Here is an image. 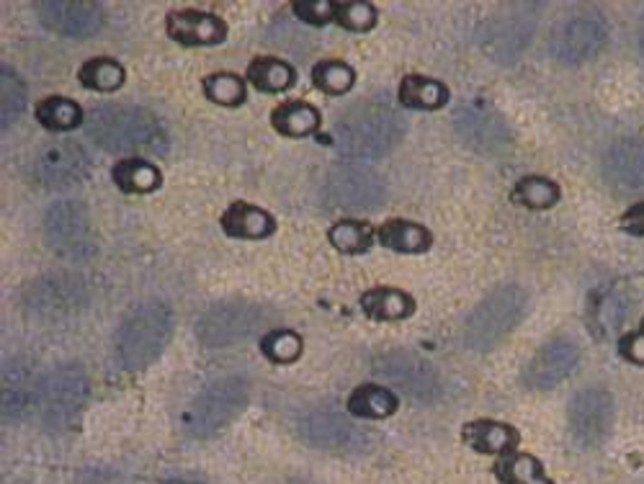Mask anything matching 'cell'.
Returning <instances> with one entry per match:
<instances>
[{"label":"cell","mask_w":644,"mask_h":484,"mask_svg":"<svg viewBox=\"0 0 644 484\" xmlns=\"http://www.w3.org/2000/svg\"><path fill=\"white\" fill-rule=\"evenodd\" d=\"M464 441L480 453H505L520 443V433L516 428L505 426V422L474 420L466 422Z\"/></svg>","instance_id":"23"},{"label":"cell","mask_w":644,"mask_h":484,"mask_svg":"<svg viewBox=\"0 0 644 484\" xmlns=\"http://www.w3.org/2000/svg\"><path fill=\"white\" fill-rule=\"evenodd\" d=\"M36 119L52 132H71V129L83 125V109L71 98L52 96L36 106Z\"/></svg>","instance_id":"32"},{"label":"cell","mask_w":644,"mask_h":484,"mask_svg":"<svg viewBox=\"0 0 644 484\" xmlns=\"http://www.w3.org/2000/svg\"><path fill=\"white\" fill-rule=\"evenodd\" d=\"M88 137L101 150L121 152H163L165 132L158 117L140 106L101 104L88 114Z\"/></svg>","instance_id":"2"},{"label":"cell","mask_w":644,"mask_h":484,"mask_svg":"<svg viewBox=\"0 0 644 484\" xmlns=\"http://www.w3.org/2000/svg\"><path fill=\"white\" fill-rule=\"evenodd\" d=\"M528 294L518 283H505L482 299L464 322V345L472 351H490L524 320Z\"/></svg>","instance_id":"4"},{"label":"cell","mask_w":644,"mask_h":484,"mask_svg":"<svg viewBox=\"0 0 644 484\" xmlns=\"http://www.w3.org/2000/svg\"><path fill=\"white\" fill-rule=\"evenodd\" d=\"M605 24L595 17H580L567 24L555 40V57L565 65H582L605 47Z\"/></svg>","instance_id":"16"},{"label":"cell","mask_w":644,"mask_h":484,"mask_svg":"<svg viewBox=\"0 0 644 484\" xmlns=\"http://www.w3.org/2000/svg\"><path fill=\"white\" fill-rule=\"evenodd\" d=\"M29 405V372L17 361L3 372V418L17 420Z\"/></svg>","instance_id":"37"},{"label":"cell","mask_w":644,"mask_h":484,"mask_svg":"<svg viewBox=\"0 0 644 484\" xmlns=\"http://www.w3.org/2000/svg\"><path fill=\"white\" fill-rule=\"evenodd\" d=\"M204 90L214 104L240 106L245 101V83L233 73H217L204 78Z\"/></svg>","instance_id":"41"},{"label":"cell","mask_w":644,"mask_h":484,"mask_svg":"<svg viewBox=\"0 0 644 484\" xmlns=\"http://www.w3.org/2000/svg\"><path fill=\"white\" fill-rule=\"evenodd\" d=\"M90 171V160L86 150L73 140H60L44 148L36 155L34 163V179L40 181V186L50 191H65L78 186L86 181Z\"/></svg>","instance_id":"13"},{"label":"cell","mask_w":644,"mask_h":484,"mask_svg":"<svg viewBox=\"0 0 644 484\" xmlns=\"http://www.w3.org/2000/svg\"><path fill=\"white\" fill-rule=\"evenodd\" d=\"M640 44H642V52H644V32H642V42Z\"/></svg>","instance_id":"46"},{"label":"cell","mask_w":644,"mask_h":484,"mask_svg":"<svg viewBox=\"0 0 644 484\" xmlns=\"http://www.w3.org/2000/svg\"><path fill=\"white\" fill-rule=\"evenodd\" d=\"M125 67L111 57H96L80 67V83L86 88H94L98 94H111L125 86Z\"/></svg>","instance_id":"34"},{"label":"cell","mask_w":644,"mask_h":484,"mask_svg":"<svg viewBox=\"0 0 644 484\" xmlns=\"http://www.w3.org/2000/svg\"><path fill=\"white\" fill-rule=\"evenodd\" d=\"M457 132L470 148L480 152H497L511 142L508 127L487 106L472 104L457 117Z\"/></svg>","instance_id":"18"},{"label":"cell","mask_w":644,"mask_h":484,"mask_svg":"<svg viewBox=\"0 0 644 484\" xmlns=\"http://www.w3.org/2000/svg\"><path fill=\"white\" fill-rule=\"evenodd\" d=\"M362 306L366 312V318L382 320V322H397V320H408L412 312H416V302H412L410 294H405L400 289H389L379 287L366 291L362 297Z\"/></svg>","instance_id":"24"},{"label":"cell","mask_w":644,"mask_h":484,"mask_svg":"<svg viewBox=\"0 0 644 484\" xmlns=\"http://www.w3.org/2000/svg\"><path fill=\"white\" fill-rule=\"evenodd\" d=\"M387 189L377 173L358 165H339L328 173L322 198L328 206L346 212H369L385 202Z\"/></svg>","instance_id":"8"},{"label":"cell","mask_w":644,"mask_h":484,"mask_svg":"<svg viewBox=\"0 0 644 484\" xmlns=\"http://www.w3.org/2000/svg\"><path fill=\"white\" fill-rule=\"evenodd\" d=\"M271 125L283 137H310L320 129V111L307 101H287L271 114Z\"/></svg>","instance_id":"26"},{"label":"cell","mask_w":644,"mask_h":484,"mask_svg":"<svg viewBox=\"0 0 644 484\" xmlns=\"http://www.w3.org/2000/svg\"><path fill=\"white\" fill-rule=\"evenodd\" d=\"M634 310V294L632 289L626 287V283H611V287H605L598 291L593 297V302H590V330L598 337H611L619 333V327L624 325V320L632 314Z\"/></svg>","instance_id":"19"},{"label":"cell","mask_w":644,"mask_h":484,"mask_svg":"<svg viewBox=\"0 0 644 484\" xmlns=\"http://www.w3.org/2000/svg\"><path fill=\"white\" fill-rule=\"evenodd\" d=\"M580 364V351L570 341H551L528 361L524 372V384L528 389L547 391L557 384L570 379L575 368Z\"/></svg>","instance_id":"15"},{"label":"cell","mask_w":644,"mask_h":484,"mask_svg":"<svg viewBox=\"0 0 644 484\" xmlns=\"http://www.w3.org/2000/svg\"><path fill=\"white\" fill-rule=\"evenodd\" d=\"M374 374H377L379 379L395 384L397 389L423 405L433 402V399L441 395L439 374L433 372V366L428 364V361L412 356V353L405 351L387 353V356H382L377 364H374Z\"/></svg>","instance_id":"12"},{"label":"cell","mask_w":644,"mask_h":484,"mask_svg":"<svg viewBox=\"0 0 644 484\" xmlns=\"http://www.w3.org/2000/svg\"><path fill=\"white\" fill-rule=\"evenodd\" d=\"M260 351L266 353L273 364H291L302 356V337L291 330H276L260 341Z\"/></svg>","instance_id":"40"},{"label":"cell","mask_w":644,"mask_h":484,"mask_svg":"<svg viewBox=\"0 0 644 484\" xmlns=\"http://www.w3.org/2000/svg\"><path fill=\"white\" fill-rule=\"evenodd\" d=\"M42 24L60 36H94L104 26V9L98 3H83V0H52L40 6Z\"/></svg>","instance_id":"14"},{"label":"cell","mask_w":644,"mask_h":484,"mask_svg":"<svg viewBox=\"0 0 644 484\" xmlns=\"http://www.w3.org/2000/svg\"><path fill=\"white\" fill-rule=\"evenodd\" d=\"M222 229L229 237H240V240H266L276 233V219L260 206L237 202L222 217Z\"/></svg>","instance_id":"22"},{"label":"cell","mask_w":644,"mask_h":484,"mask_svg":"<svg viewBox=\"0 0 644 484\" xmlns=\"http://www.w3.org/2000/svg\"><path fill=\"white\" fill-rule=\"evenodd\" d=\"M248 384L240 376H225V379L212 381L194 397V402L186 410V430L196 438H210L235 420L248 405Z\"/></svg>","instance_id":"5"},{"label":"cell","mask_w":644,"mask_h":484,"mask_svg":"<svg viewBox=\"0 0 644 484\" xmlns=\"http://www.w3.org/2000/svg\"><path fill=\"white\" fill-rule=\"evenodd\" d=\"M449 101V88L439 80L423 78V75H405L400 86V104L408 109L436 111Z\"/></svg>","instance_id":"29"},{"label":"cell","mask_w":644,"mask_h":484,"mask_svg":"<svg viewBox=\"0 0 644 484\" xmlns=\"http://www.w3.org/2000/svg\"><path fill=\"white\" fill-rule=\"evenodd\" d=\"M299 433L314 449L333 453H362L369 449L372 438L356 422H348L343 415L331 410L310 412L299 420Z\"/></svg>","instance_id":"11"},{"label":"cell","mask_w":644,"mask_h":484,"mask_svg":"<svg viewBox=\"0 0 644 484\" xmlns=\"http://www.w3.org/2000/svg\"><path fill=\"white\" fill-rule=\"evenodd\" d=\"M173 335V312L163 302L137 304L117 333V358L127 372H140L163 356Z\"/></svg>","instance_id":"3"},{"label":"cell","mask_w":644,"mask_h":484,"mask_svg":"<svg viewBox=\"0 0 644 484\" xmlns=\"http://www.w3.org/2000/svg\"><path fill=\"white\" fill-rule=\"evenodd\" d=\"M88 376L78 364H63L44 376L36 387L42 418L50 428H71L88 402Z\"/></svg>","instance_id":"6"},{"label":"cell","mask_w":644,"mask_h":484,"mask_svg":"<svg viewBox=\"0 0 644 484\" xmlns=\"http://www.w3.org/2000/svg\"><path fill=\"white\" fill-rule=\"evenodd\" d=\"M44 240L65 260H86L96 252L88 212L73 198L55 202L44 214Z\"/></svg>","instance_id":"7"},{"label":"cell","mask_w":644,"mask_h":484,"mask_svg":"<svg viewBox=\"0 0 644 484\" xmlns=\"http://www.w3.org/2000/svg\"><path fill=\"white\" fill-rule=\"evenodd\" d=\"M114 181L127 194H150L160 186V171L142 158H127L114 168Z\"/></svg>","instance_id":"30"},{"label":"cell","mask_w":644,"mask_h":484,"mask_svg":"<svg viewBox=\"0 0 644 484\" xmlns=\"http://www.w3.org/2000/svg\"><path fill=\"white\" fill-rule=\"evenodd\" d=\"M165 484H194V482H165Z\"/></svg>","instance_id":"45"},{"label":"cell","mask_w":644,"mask_h":484,"mask_svg":"<svg viewBox=\"0 0 644 484\" xmlns=\"http://www.w3.org/2000/svg\"><path fill=\"white\" fill-rule=\"evenodd\" d=\"M26 109V86L11 67H0V129H9Z\"/></svg>","instance_id":"31"},{"label":"cell","mask_w":644,"mask_h":484,"mask_svg":"<svg viewBox=\"0 0 644 484\" xmlns=\"http://www.w3.org/2000/svg\"><path fill=\"white\" fill-rule=\"evenodd\" d=\"M559 196H562V191L557 183L544 179V175H526L516 186V198L532 209H549L559 202Z\"/></svg>","instance_id":"38"},{"label":"cell","mask_w":644,"mask_h":484,"mask_svg":"<svg viewBox=\"0 0 644 484\" xmlns=\"http://www.w3.org/2000/svg\"><path fill=\"white\" fill-rule=\"evenodd\" d=\"M621 227H624L629 235L644 237V202L634 204L632 209H629L624 217H621Z\"/></svg>","instance_id":"44"},{"label":"cell","mask_w":644,"mask_h":484,"mask_svg":"<svg viewBox=\"0 0 644 484\" xmlns=\"http://www.w3.org/2000/svg\"><path fill=\"white\" fill-rule=\"evenodd\" d=\"M333 248L341 252H348V256H358V252H366L374 243V229L366 225V222L358 219H341L331 227Z\"/></svg>","instance_id":"36"},{"label":"cell","mask_w":644,"mask_h":484,"mask_svg":"<svg viewBox=\"0 0 644 484\" xmlns=\"http://www.w3.org/2000/svg\"><path fill=\"white\" fill-rule=\"evenodd\" d=\"M408 121L387 96H374L343 114L333 129V142L343 155L385 158L402 142Z\"/></svg>","instance_id":"1"},{"label":"cell","mask_w":644,"mask_h":484,"mask_svg":"<svg viewBox=\"0 0 644 484\" xmlns=\"http://www.w3.org/2000/svg\"><path fill=\"white\" fill-rule=\"evenodd\" d=\"M613 397L601 387H588L572 397L567 420L570 433L580 449H593L603 443L613 428Z\"/></svg>","instance_id":"10"},{"label":"cell","mask_w":644,"mask_h":484,"mask_svg":"<svg viewBox=\"0 0 644 484\" xmlns=\"http://www.w3.org/2000/svg\"><path fill=\"white\" fill-rule=\"evenodd\" d=\"M168 34L181 44H219L227 40V24L214 13L173 11L165 19Z\"/></svg>","instance_id":"20"},{"label":"cell","mask_w":644,"mask_h":484,"mask_svg":"<svg viewBox=\"0 0 644 484\" xmlns=\"http://www.w3.org/2000/svg\"><path fill=\"white\" fill-rule=\"evenodd\" d=\"M603 175L616 191H644V142L636 137L616 140L603 155Z\"/></svg>","instance_id":"17"},{"label":"cell","mask_w":644,"mask_h":484,"mask_svg":"<svg viewBox=\"0 0 644 484\" xmlns=\"http://www.w3.org/2000/svg\"><path fill=\"white\" fill-rule=\"evenodd\" d=\"M248 80L264 94H283L297 83V73L279 57H258L248 67Z\"/></svg>","instance_id":"28"},{"label":"cell","mask_w":644,"mask_h":484,"mask_svg":"<svg viewBox=\"0 0 644 484\" xmlns=\"http://www.w3.org/2000/svg\"><path fill=\"white\" fill-rule=\"evenodd\" d=\"M294 13L307 24L322 26L335 19V3H331V0H299V3H294Z\"/></svg>","instance_id":"42"},{"label":"cell","mask_w":644,"mask_h":484,"mask_svg":"<svg viewBox=\"0 0 644 484\" xmlns=\"http://www.w3.org/2000/svg\"><path fill=\"white\" fill-rule=\"evenodd\" d=\"M312 83L322 90V94L343 96L354 88L356 73L354 67L343 63V60H322V63L314 65Z\"/></svg>","instance_id":"35"},{"label":"cell","mask_w":644,"mask_h":484,"mask_svg":"<svg viewBox=\"0 0 644 484\" xmlns=\"http://www.w3.org/2000/svg\"><path fill=\"white\" fill-rule=\"evenodd\" d=\"M397 395L393 389L382 387V384H364L354 395L348 397V410L356 418L366 420H382L397 412Z\"/></svg>","instance_id":"27"},{"label":"cell","mask_w":644,"mask_h":484,"mask_svg":"<svg viewBox=\"0 0 644 484\" xmlns=\"http://www.w3.org/2000/svg\"><path fill=\"white\" fill-rule=\"evenodd\" d=\"M335 19L348 32H372L377 26V9L362 0H348V3H335Z\"/></svg>","instance_id":"39"},{"label":"cell","mask_w":644,"mask_h":484,"mask_svg":"<svg viewBox=\"0 0 644 484\" xmlns=\"http://www.w3.org/2000/svg\"><path fill=\"white\" fill-rule=\"evenodd\" d=\"M495 474L503 484H551L549 476L544 474L541 461H536L532 453H513L503 459L495 466Z\"/></svg>","instance_id":"33"},{"label":"cell","mask_w":644,"mask_h":484,"mask_svg":"<svg viewBox=\"0 0 644 484\" xmlns=\"http://www.w3.org/2000/svg\"><path fill=\"white\" fill-rule=\"evenodd\" d=\"M621 353H624L629 361H634V364H644V322L634 335L624 337V343H621Z\"/></svg>","instance_id":"43"},{"label":"cell","mask_w":644,"mask_h":484,"mask_svg":"<svg viewBox=\"0 0 644 484\" xmlns=\"http://www.w3.org/2000/svg\"><path fill=\"white\" fill-rule=\"evenodd\" d=\"M379 243L389 250L397 252H426L431 248L433 237L423 225H416V222H405V219H389L379 227Z\"/></svg>","instance_id":"25"},{"label":"cell","mask_w":644,"mask_h":484,"mask_svg":"<svg viewBox=\"0 0 644 484\" xmlns=\"http://www.w3.org/2000/svg\"><path fill=\"white\" fill-rule=\"evenodd\" d=\"M260 322H264L260 306L245 299H225V302L212 304L196 320V337L206 348H222V345L248 337Z\"/></svg>","instance_id":"9"},{"label":"cell","mask_w":644,"mask_h":484,"mask_svg":"<svg viewBox=\"0 0 644 484\" xmlns=\"http://www.w3.org/2000/svg\"><path fill=\"white\" fill-rule=\"evenodd\" d=\"M536 21L528 19L524 13L520 17H511L497 21L493 32H485V50L490 57H495L497 63H513L520 52L526 50L528 40H532Z\"/></svg>","instance_id":"21"}]
</instances>
